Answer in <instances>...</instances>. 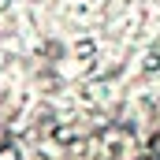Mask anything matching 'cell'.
Listing matches in <instances>:
<instances>
[{
    "label": "cell",
    "instance_id": "obj_1",
    "mask_svg": "<svg viewBox=\"0 0 160 160\" xmlns=\"http://www.w3.org/2000/svg\"><path fill=\"white\" fill-rule=\"evenodd\" d=\"M0 160H22V149L15 142H0Z\"/></svg>",
    "mask_w": 160,
    "mask_h": 160
},
{
    "label": "cell",
    "instance_id": "obj_2",
    "mask_svg": "<svg viewBox=\"0 0 160 160\" xmlns=\"http://www.w3.org/2000/svg\"><path fill=\"white\" fill-rule=\"evenodd\" d=\"M145 153H149L153 160H160V130L153 134V138H149V149H145Z\"/></svg>",
    "mask_w": 160,
    "mask_h": 160
}]
</instances>
